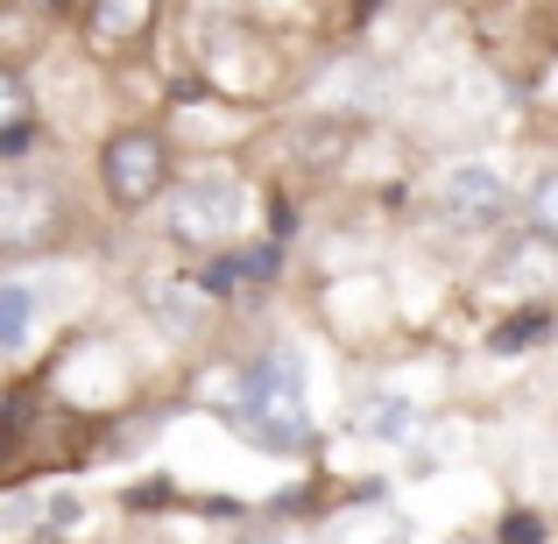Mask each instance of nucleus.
Returning a JSON list of instances; mask_svg holds the SVG:
<instances>
[{
    "mask_svg": "<svg viewBox=\"0 0 558 544\" xmlns=\"http://www.w3.org/2000/svg\"><path fill=\"white\" fill-rule=\"evenodd\" d=\"M227 424L247 446L269 452H298L312 438V410H304V361L290 347H262L255 361L233 367V396H227Z\"/></svg>",
    "mask_w": 558,
    "mask_h": 544,
    "instance_id": "f257e3e1",
    "label": "nucleus"
},
{
    "mask_svg": "<svg viewBox=\"0 0 558 544\" xmlns=\"http://www.w3.org/2000/svg\"><path fill=\"white\" fill-rule=\"evenodd\" d=\"M241 219H247V184H241L233 164H198L163 191V227L184 255H219V247H233Z\"/></svg>",
    "mask_w": 558,
    "mask_h": 544,
    "instance_id": "f03ea898",
    "label": "nucleus"
},
{
    "mask_svg": "<svg viewBox=\"0 0 558 544\" xmlns=\"http://www.w3.org/2000/svg\"><path fill=\"white\" fill-rule=\"evenodd\" d=\"M178 184V156H170L163 128H113L99 142V191H107L113 213H149L163 205V191Z\"/></svg>",
    "mask_w": 558,
    "mask_h": 544,
    "instance_id": "7ed1b4c3",
    "label": "nucleus"
},
{
    "mask_svg": "<svg viewBox=\"0 0 558 544\" xmlns=\"http://www.w3.org/2000/svg\"><path fill=\"white\" fill-rule=\"evenodd\" d=\"M71 227V198L43 170H0V255H50Z\"/></svg>",
    "mask_w": 558,
    "mask_h": 544,
    "instance_id": "20e7f679",
    "label": "nucleus"
},
{
    "mask_svg": "<svg viewBox=\"0 0 558 544\" xmlns=\"http://www.w3.org/2000/svg\"><path fill=\"white\" fill-rule=\"evenodd\" d=\"M432 205H438V219L460 227V233H495V227H509V219L523 213V198L509 191V178L495 164L438 170V178H432Z\"/></svg>",
    "mask_w": 558,
    "mask_h": 544,
    "instance_id": "39448f33",
    "label": "nucleus"
},
{
    "mask_svg": "<svg viewBox=\"0 0 558 544\" xmlns=\"http://www.w3.org/2000/svg\"><path fill=\"white\" fill-rule=\"evenodd\" d=\"M163 0H85V50L93 57H128L156 36Z\"/></svg>",
    "mask_w": 558,
    "mask_h": 544,
    "instance_id": "423d86ee",
    "label": "nucleus"
},
{
    "mask_svg": "<svg viewBox=\"0 0 558 544\" xmlns=\"http://www.w3.org/2000/svg\"><path fill=\"white\" fill-rule=\"evenodd\" d=\"M523 227H531V241H545L558 255V164H545L523 184Z\"/></svg>",
    "mask_w": 558,
    "mask_h": 544,
    "instance_id": "0eeeda50",
    "label": "nucleus"
},
{
    "mask_svg": "<svg viewBox=\"0 0 558 544\" xmlns=\"http://www.w3.org/2000/svg\"><path fill=\"white\" fill-rule=\"evenodd\" d=\"M28 326H36V290L28 283H0V347H22L28 340Z\"/></svg>",
    "mask_w": 558,
    "mask_h": 544,
    "instance_id": "6e6552de",
    "label": "nucleus"
},
{
    "mask_svg": "<svg viewBox=\"0 0 558 544\" xmlns=\"http://www.w3.org/2000/svg\"><path fill=\"white\" fill-rule=\"evenodd\" d=\"M551 333V312H517L509 326L488 333V354H523V347H537Z\"/></svg>",
    "mask_w": 558,
    "mask_h": 544,
    "instance_id": "1a4fd4ad",
    "label": "nucleus"
},
{
    "mask_svg": "<svg viewBox=\"0 0 558 544\" xmlns=\"http://www.w3.org/2000/svg\"><path fill=\"white\" fill-rule=\"evenodd\" d=\"M22 121H36V99H28V71L0 64V135H8V128H22Z\"/></svg>",
    "mask_w": 558,
    "mask_h": 544,
    "instance_id": "9d476101",
    "label": "nucleus"
},
{
    "mask_svg": "<svg viewBox=\"0 0 558 544\" xmlns=\"http://www.w3.org/2000/svg\"><path fill=\"white\" fill-rule=\"evenodd\" d=\"M410 424H417V418H410V403H368L361 432H368V438H403Z\"/></svg>",
    "mask_w": 558,
    "mask_h": 544,
    "instance_id": "9b49d317",
    "label": "nucleus"
},
{
    "mask_svg": "<svg viewBox=\"0 0 558 544\" xmlns=\"http://www.w3.org/2000/svg\"><path fill=\"white\" fill-rule=\"evenodd\" d=\"M502 544H545V523H537V517H509L502 523Z\"/></svg>",
    "mask_w": 558,
    "mask_h": 544,
    "instance_id": "f8f14e48",
    "label": "nucleus"
},
{
    "mask_svg": "<svg viewBox=\"0 0 558 544\" xmlns=\"http://www.w3.org/2000/svg\"><path fill=\"white\" fill-rule=\"evenodd\" d=\"M71 523H78V503H71V495H64V503H50V531H71Z\"/></svg>",
    "mask_w": 558,
    "mask_h": 544,
    "instance_id": "ddd939ff",
    "label": "nucleus"
}]
</instances>
